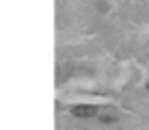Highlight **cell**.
<instances>
[{
  "label": "cell",
  "mask_w": 149,
  "mask_h": 130,
  "mask_svg": "<svg viewBox=\"0 0 149 130\" xmlns=\"http://www.w3.org/2000/svg\"><path fill=\"white\" fill-rule=\"evenodd\" d=\"M71 115H74V117H80V119L95 117V115H97V106H93V104H78V106L71 108Z\"/></svg>",
  "instance_id": "1"
},
{
  "label": "cell",
  "mask_w": 149,
  "mask_h": 130,
  "mask_svg": "<svg viewBox=\"0 0 149 130\" xmlns=\"http://www.w3.org/2000/svg\"><path fill=\"white\" fill-rule=\"evenodd\" d=\"M147 89H149V82H147Z\"/></svg>",
  "instance_id": "2"
}]
</instances>
